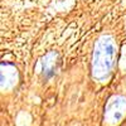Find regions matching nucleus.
Returning <instances> with one entry per match:
<instances>
[{"label": "nucleus", "mask_w": 126, "mask_h": 126, "mask_svg": "<svg viewBox=\"0 0 126 126\" xmlns=\"http://www.w3.org/2000/svg\"><path fill=\"white\" fill-rule=\"evenodd\" d=\"M116 44L110 35L98 38L92 57V75L94 78L103 81L109 77L116 57Z\"/></svg>", "instance_id": "f257e3e1"}, {"label": "nucleus", "mask_w": 126, "mask_h": 126, "mask_svg": "<svg viewBox=\"0 0 126 126\" xmlns=\"http://www.w3.org/2000/svg\"><path fill=\"white\" fill-rule=\"evenodd\" d=\"M126 116V98L112 96L105 107V121L109 125H117Z\"/></svg>", "instance_id": "f03ea898"}, {"label": "nucleus", "mask_w": 126, "mask_h": 126, "mask_svg": "<svg viewBox=\"0 0 126 126\" xmlns=\"http://www.w3.org/2000/svg\"><path fill=\"white\" fill-rule=\"evenodd\" d=\"M56 59H57V54L56 53H48L44 59H43V72L46 75H50L52 71L54 68V64H56Z\"/></svg>", "instance_id": "7ed1b4c3"}]
</instances>
